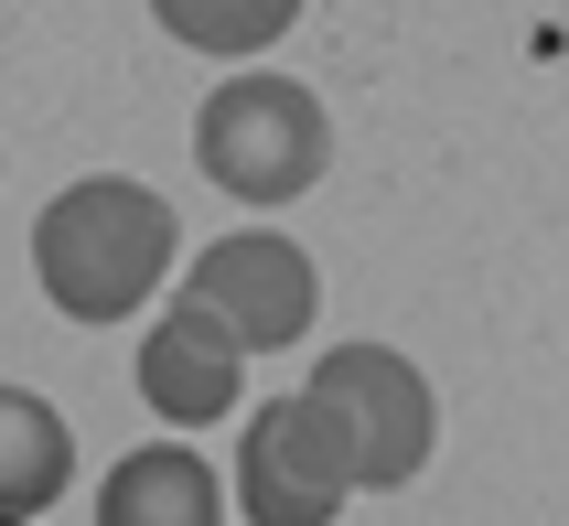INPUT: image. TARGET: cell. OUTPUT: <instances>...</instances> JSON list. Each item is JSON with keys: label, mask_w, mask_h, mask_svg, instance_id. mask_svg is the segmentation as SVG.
I'll return each instance as SVG.
<instances>
[{"label": "cell", "mask_w": 569, "mask_h": 526, "mask_svg": "<svg viewBox=\"0 0 569 526\" xmlns=\"http://www.w3.org/2000/svg\"><path fill=\"white\" fill-rule=\"evenodd\" d=\"M183 258V226L151 183L129 172H87L32 216V279L64 322H129Z\"/></svg>", "instance_id": "6da1fadb"}, {"label": "cell", "mask_w": 569, "mask_h": 526, "mask_svg": "<svg viewBox=\"0 0 569 526\" xmlns=\"http://www.w3.org/2000/svg\"><path fill=\"white\" fill-rule=\"evenodd\" d=\"M193 161L237 205H301L333 172V119L301 76H226L193 108Z\"/></svg>", "instance_id": "7a4b0ae2"}, {"label": "cell", "mask_w": 569, "mask_h": 526, "mask_svg": "<svg viewBox=\"0 0 569 526\" xmlns=\"http://www.w3.org/2000/svg\"><path fill=\"white\" fill-rule=\"evenodd\" d=\"M301 408L322 419V440H333L345 484H366V495H398V484H419L430 440H441L430 376H419L398 344H333V355L312 366V387H301Z\"/></svg>", "instance_id": "3957f363"}, {"label": "cell", "mask_w": 569, "mask_h": 526, "mask_svg": "<svg viewBox=\"0 0 569 526\" xmlns=\"http://www.w3.org/2000/svg\"><path fill=\"white\" fill-rule=\"evenodd\" d=\"M183 301L216 311L226 334H237V355H280V344L312 334V311H322V269L290 248L280 226H237V237H216V248H193Z\"/></svg>", "instance_id": "277c9868"}, {"label": "cell", "mask_w": 569, "mask_h": 526, "mask_svg": "<svg viewBox=\"0 0 569 526\" xmlns=\"http://www.w3.org/2000/svg\"><path fill=\"white\" fill-rule=\"evenodd\" d=\"M345 495L355 484H345V463H333L322 419L301 398H269L248 419V440H237V516L248 526H322Z\"/></svg>", "instance_id": "5b68a950"}, {"label": "cell", "mask_w": 569, "mask_h": 526, "mask_svg": "<svg viewBox=\"0 0 569 526\" xmlns=\"http://www.w3.org/2000/svg\"><path fill=\"white\" fill-rule=\"evenodd\" d=\"M237 376H248V355H237V334H226L204 301H172L151 334H140V398H151V419H172V430L226 419V408H237Z\"/></svg>", "instance_id": "8992f818"}, {"label": "cell", "mask_w": 569, "mask_h": 526, "mask_svg": "<svg viewBox=\"0 0 569 526\" xmlns=\"http://www.w3.org/2000/svg\"><path fill=\"white\" fill-rule=\"evenodd\" d=\"M97 526H226V484H216V463L193 440H151V451L108 463Z\"/></svg>", "instance_id": "52a82bcc"}, {"label": "cell", "mask_w": 569, "mask_h": 526, "mask_svg": "<svg viewBox=\"0 0 569 526\" xmlns=\"http://www.w3.org/2000/svg\"><path fill=\"white\" fill-rule=\"evenodd\" d=\"M76 484V430L54 419V398L0 387V516H43Z\"/></svg>", "instance_id": "ba28073f"}, {"label": "cell", "mask_w": 569, "mask_h": 526, "mask_svg": "<svg viewBox=\"0 0 569 526\" xmlns=\"http://www.w3.org/2000/svg\"><path fill=\"white\" fill-rule=\"evenodd\" d=\"M151 22L183 43V54H216V64H248L269 54L290 22H301V0H151Z\"/></svg>", "instance_id": "9c48e42d"}, {"label": "cell", "mask_w": 569, "mask_h": 526, "mask_svg": "<svg viewBox=\"0 0 569 526\" xmlns=\"http://www.w3.org/2000/svg\"><path fill=\"white\" fill-rule=\"evenodd\" d=\"M0 526H32V516H0Z\"/></svg>", "instance_id": "30bf717a"}]
</instances>
